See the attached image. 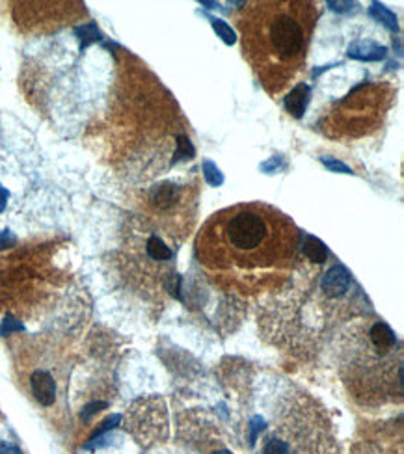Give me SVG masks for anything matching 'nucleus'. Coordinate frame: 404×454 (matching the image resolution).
Returning <instances> with one entry per match:
<instances>
[{
	"label": "nucleus",
	"instance_id": "f257e3e1",
	"mask_svg": "<svg viewBox=\"0 0 404 454\" xmlns=\"http://www.w3.org/2000/svg\"><path fill=\"white\" fill-rule=\"evenodd\" d=\"M297 240V227L283 213L265 203H242L207 220L198 237V253L213 272L254 287L289 268Z\"/></svg>",
	"mask_w": 404,
	"mask_h": 454
},
{
	"label": "nucleus",
	"instance_id": "f03ea898",
	"mask_svg": "<svg viewBox=\"0 0 404 454\" xmlns=\"http://www.w3.org/2000/svg\"><path fill=\"white\" fill-rule=\"evenodd\" d=\"M317 20V8L304 0H263L239 16L242 51L263 86L280 93L300 75Z\"/></svg>",
	"mask_w": 404,
	"mask_h": 454
},
{
	"label": "nucleus",
	"instance_id": "7ed1b4c3",
	"mask_svg": "<svg viewBox=\"0 0 404 454\" xmlns=\"http://www.w3.org/2000/svg\"><path fill=\"white\" fill-rule=\"evenodd\" d=\"M30 388L34 398L45 408L52 406L57 400V382L51 376V373H47V371H34L32 373Z\"/></svg>",
	"mask_w": 404,
	"mask_h": 454
},
{
	"label": "nucleus",
	"instance_id": "20e7f679",
	"mask_svg": "<svg viewBox=\"0 0 404 454\" xmlns=\"http://www.w3.org/2000/svg\"><path fill=\"white\" fill-rule=\"evenodd\" d=\"M321 285L330 297H343L350 287V274L343 265H335L324 274Z\"/></svg>",
	"mask_w": 404,
	"mask_h": 454
},
{
	"label": "nucleus",
	"instance_id": "39448f33",
	"mask_svg": "<svg viewBox=\"0 0 404 454\" xmlns=\"http://www.w3.org/2000/svg\"><path fill=\"white\" fill-rule=\"evenodd\" d=\"M386 49L384 45L373 43V41H354L348 45V56L354 60L362 61H379L386 58Z\"/></svg>",
	"mask_w": 404,
	"mask_h": 454
},
{
	"label": "nucleus",
	"instance_id": "423d86ee",
	"mask_svg": "<svg viewBox=\"0 0 404 454\" xmlns=\"http://www.w3.org/2000/svg\"><path fill=\"white\" fill-rule=\"evenodd\" d=\"M309 95H311V90H309L307 84H304V82L302 84H297L291 90V93L285 97L287 112L295 116V118H302L307 104H309Z\"/></svg>",
	"mask_w": 404,
	"mask_h": 454
},
{
	"label": "nucleus",
	"instance_id": "0eeeda50",
	"mask_svg": "<svg viewBox=\"0 0 404 454\" xmlns=\"http://www.w3.org/2000/svg\"><path fill=\"white\" fill-rule=\"evenodd\" d=\"M369 339H371V342H373L379 350H389V348H393L395 345H397V337H395L393 330H391L388 324H384V322H376V324L371 328Z\"/></svg>",
	"mask_w": 404,
	"mask_h": 454
},
{
	"label": "nucleus",
	"instance_id": "6e6552de",
	"mask_svg": "<svg viewBox=\"0 0 404 454\" xmlns=\"http://www.w3.org/2000/svg\"><path fill=\"white\" fill-rule=\"evenodd\" d=\"M177 198H179V190L172 183H160L159 186H155L153 192H151V201H153L159 209L172 207V203H174Z\"/></svg>",
	"mask_w": 404,
	"mask_h": 454
},
{
	"label": "nucleus",
	"instance_id": "1a4fd4ad",
	"mask_svg": "<svg viewBox=\"0 0 404 454\" xmlns=\"http://www.w3.org/2000/svg\"><path fill=\"white\" fill-rule=\"evenodd\" d=\"M304 253L311 263L315 265H323L324 261L328 259V248L324 246L323 240H319L317 237H306V242H304Z\"/></svg>",
	"mask_w": 404,
	"mask_h": 454
},
{
	"label": "nucleus",
	"instance_id": "9d476101",
	"mask_svg": "<svg viewBox=\"0 0 404 454\" xmlns=\"http://www.w3.org/2000/svg\"><path fill=\"white\" fill-rule=\"evenodd\" d=\"M369 13H371V17H373L374 20L382 23V25H384L386 28H389V30H393V32L399 30L397 17H395V13H391V11H389L384 4L373 2V4H371V8H369Z\"/></svg>",
	"mask_w": 404,
	"mask_h": 454
},
{
	"label": "nucleus",
	"instance_id": "9b49d317",
	"mask_svg": "<svg viewBox=\"0 0 404 454\" xmlns=\"http://www.w3.org/2000/svg\"><path fill=\"white\" fill-rule=\"evenodd\" d=\"M145 250H148V256L155 261H168L172 259V250L168 246L164 244L162 240L157 235L149 237L148 244H145Z\"/></svg>",
	"mask_w": 404,
	"mask_h": 454
},
{
	"label": "nucleus",
	"instance_id": "f8f14e48",
	"mask_svg": "<svg viewBox=\"0 0 404 454\" xmlns=\"http://www.w3.org/2000/svg\"><path fill=\"white\" fill-rule=\"evenodd\" d=\"M75 34L81 40V49H86L88 45H92L95 41H99L102 37V34L99 32L95 23H88V25H81L75 28Z\"/></svg>",
	"mask_w": 404,
	"mask_h": 454
},
{
	"label": "nucleus",
	"instance_id": "ddd939ff",
	"mask_svg": "<svg viewBox=\"0 0 404 454\" xmlns=\"http://www.w3.org/2000/svg\"><path fill=\"white\" fill-rule=\"evenodd\" d=\"M203 177L210 186H222L224 184V175H222L220 168L215 162H210V160L203 162Z\"/></svg>",
	"mask_w": 404,
	"mask_h": 454
},
{
	"label": "nucleus",
	"instance_id": "4468645a",
	"mask_svg": "<svg viewBox=\"0 0 404 454\" xmlns=\"http://www.w3.org/2000/svg\"><path fill=\"white\" fill-rule=\"evenodd\" d=\"M210 23H213V28H215L216 34L222 37V41H224L225 45H233V43H235L237 41L235 32H233V28H231V26L225 23V20L210 19Z\"/></svg>",
	"mask_w": 404,
	"mask_h": 454
},
{
	"label": "nucleus",
	"instance_id": "2eb2a0df",
	"mask_svg": "<svg viewBox=\"0 0 404 454\" xmlns=\"http://www.w3.org/2000/svg\"><path fill=\"white\" fill-rule=\"evenodd\" d=\"M119 423H121V415H118V414L110 415V417H107L101 424H99L97 429H95V432H93V434L90 436V439L101 438V436H105L107 432H110V430L116 429V426H118Z\"/></svg>",
	"mask_w": 404,
	"mask_h": 454
},
{
	"label": "nucleus",
	"instance_id": "dca6fc26",
	"mask_svg": "<svg viewBox=\"0 0 404 454\" xmlns=\"http://www.w3.org/2000/svg\"><path fill=\"white\" fill-rule=\"evenodd\" d=\"M13 332H25V326H23V322H19L11 315H6L4 321L0 322V335H11Z\"/></svg>",
	"mask_w": 404,
	"mask_h": 454
},
{
	"label": "nucleus",
	"instance_id": "f3484780",
	"mask_svg": "<svg viewBox=\"0 0 404 454\" xmlns=\"http://www.w3.org/2000/svg\"><path fill=\"white\" fill-rule=\"evenodd\" d=\"M105 408H108V404L102 402V400H93V402L86 404V406H84V408H82V412H81L82 423H90L93 415H97L99 412H101V410H105Z\"/></svg>",
	"mask_w": 404,
	"mask_h": 454
},
{
	"label": "nucleus",
	"instance_id": "a211bd4d",
	"mask_svg": "<svg viewBox=\"0 0 404 454\" xmlns=\"http://www.w3.org/2000/svg\"><path fill=\"white\" fill-rule=\"evenodd\" d=\"M194 157V148L186 136H179L177 138V151H175V160H181V158H192Z\"/></svg>",
	"mask_w": 404,
	"mask_h": 454
},
{
	"label": "nucleus",
	"instance_id": "6ab92c4d",
	"mask_svg": "<svg viewBox=\"0 0 404 454\" xmlns=\"http://www.w3.org/2000/svg\"><path fill=\"white\" fill-rule=\"evenodd\" d=\"M263 454H291V449H289V445H287L285 441L274 438L265 445Z\"/></svg>",
	"mask_w": 404,
	"mask_h": 454
},
{
	"label": "nucleus",
	"instance_id": "aec40b11",
	"mask_svg": "<svg viewBox=\"0 0 404 454\" xmlns=\"http://www.w3.org/2000/svg\"><path fill=\"white\" fill-rule=\"evenodd\" d=\"M265 429H266V421L261 417V415H256V417H251V421H250V445L256 443L257 436L261 434V432Z\"/></svg>",
	"mask_w": 404,
	"mask_h": 454
},
{
	"label": "nucleus",
	"instance_id": "412c9836",
	"mask_svg": "<svg viewBox=\"0 0 404 454\" xmlns=\"http://www.w3.org/2000/svg\"><path fill=\"white\" fill-rule=\"evenodd\" d=\"M321 160H323V164L326 166L328 169H330V172H338V174H352V169L348 168L347 164L339 162V160H335V158L323 157Z\"/></svg>",
	"mask_w": 404,
	"mask_h": 454
},
{
	"label": "nucleus",
	"instance_id": "4be33fe9",
	"mask_svg": "<svg viewBox=\"0 0 404 454\" xmlns=\"http://www.w3.org/2000/svg\"><path fill=\"white\" fill-rule=\"evenodd\" d=\"M17 242V239L13 235H11L10 229H4L2 233H0V250H4V248H10V246H13Z\"/></svg>",
	"mask_w": 404,
	"mask_h": 454
},
{
	"label": "nucleus",
	"instance_id": "5701e85b",
	"mask_svg": "<svg viewBox=\"0 0 404 454\" xmlns=\"http://www.w3.org/2000/svg\"><path fill=\"white\" fill-rule=\"evenodd\" d=\"M326 6H330V10H333V11H338V13H345V11H348L350 10V8H354V2H332V0H330V2H326Z\"/></svg>",
	"mask_w": 404,
	"mask_h": 454
},
{
	"label": "nucleus",
	"instance_id": "b1692460",
	"mask_svg": "<svg viewBox=\"0 0 404 454\" xmlns=\"http://www.w3.org/2000/svg\"><path fill=\"white\" fill-rule=\"evenodd\" d=\"M0 454H23V450L19 447H16V445L6 443V441L0 439Z\"/></svg>",
	"mask_w": 404,
	"mask_h": 454
},
{
	"label": "nucleus",
	"instance_id": "393cba45",
	"mask_svg": "<svg viewBox=\"0 0 404 454\" xmlns=\"http://www.w3.org/2000/svg\"><path fill=\"white\" fill-rule=\"evenodd\" d=\"M8 199H10V192L0 184V213L6 209V205H8Z\"/></svg>",
	"mask_w": 404,
	"mask_h": 454
},
{
	"label": "nucleus",
	"instance_id": "a878e982",
	"mask_svg": "<svg viewBox=\"0 0 404 454\" xmlns=\"http://www.w3.org/2000/svg\"><path fill=\"white\" fill-rule=\"evenodd\" d=\"M201 6H209V8H215V6H218V4H215V2H201Z\"/></svg>",
	"mask_w": 404,
	"mask_h": 454
},
{
	"label": "nucleus",
	"instance_id": "bb28decb",
	"mask_svg": "<svg viewBox=\"0 0 404 454\" xmlns=\"http://www.w3.org/2000/svg\"><path fill=\"white\" fill-rule=\"evenodd\" d=\"M213 454H233V453H230V450H216V453Z\"/></svg>",
	"mask_w": 404,
	"mask_h": 454
}]
</instances>
